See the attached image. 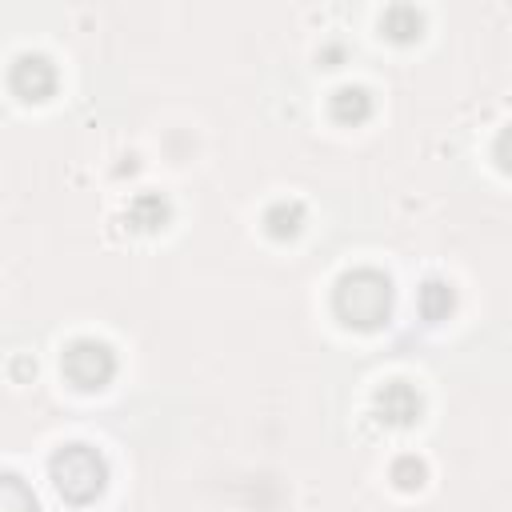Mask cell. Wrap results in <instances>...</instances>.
I'll return each instance as SVG.
<instances>
[{
    "label": "cell",
    "mask_w": 512,
    "mask_h": 512,
    "mask_svg": "<svg viewBox=\"0 0 512 512\" xmlns=\"http://www.w3.org/2000/svg\"><path fill=\"white\" fill-rule=\"evenodd\" d=\"M332 308L348 328H380L392 308V284L376 268H352L336 280Z\"/></svg>",
    "instance_id": "1"
},
{
    "label": "cell",
    "mask_w": 512,
    "mask_h": 512,
    "mask_svg": "<svg viewBox=\"0 0 512 512\" xmlns=\"http://www.w3.org/2000/svg\"><path fill=\"white\" fill-rule=\"evenodd\" d=\"M52 484L64 500L72 504H88L104 492V480H108V468H104V456L88 444H68L52 456Z\"/></svg>",
    "instance_id": "2"
},
{
    "label": "cell",
    "mask_w": 512,
    "mask_h": 512,
    "mask_svg": "<svg viewBox=\"0 0 512 512\" xmlns=\"http://www.w3.org/2000/svg\"><path fill=\"white\" fill-rule=\"evenodd\" d=\"M60 372L76 384V388H104L116 372V356L104 340H92V336H80L64 348L60 356Z\"/></svg>",
    "instance_id": "3"
},
{
    "label": "cell",
    "mask_w": 512,
    "mask_h": 512,
    "mask_svg": "<svg viewBox=\"0 0 512 512\" xmlns=\"http://www.w3.org/2000/svg\"><path fill=\"white\" fill-rule=\"evenodd\" d=\"M8 84H12V92L24 96V100H44V96L56 88V68H52L48 56L24 52V56H16V64H12Z\"/></svg>",
    "instance_id": "4"
},
{
    "label": "cell",
    "mask_w": 512,
    "mask_h": 512,
    "mask_svg": "<svg viewBox=\"0 0 512 512\" xmlns=\"http://www.w3.org/2000/svg\"><path fill=\"white\" fill-rule=\"evenodd\" d=\"M376 412H380V420H388V424H412V420L420 416V396H416L412 384L392 380V384H384V388L376 392Z\"/></svg>",
    "instance_id": "5"
},
{
    "label": "cell",
    "mask_w": 512,
    "mask_h": 512,
    "mask_svg": "<svg viewBox=\"0 0 512 512\" xmlns=\"http://www.w3.org/2000/svg\"><path fill=\"white\" fill-rule=\"evenodd\" d=\"M368 112H372V100H368V92H364V88L344 84V88H336V92H332V116H336V120H344V124L352 120V124H356V120H364Z\"/></svg>",
    "instance_id": "6"
},
{
    "label": "cell",
    "mask_w": 512,
    "mask_h": 512,
    "mask_svg": "<svg viewBox=\"0 0 512 512\" xmlns=\"http://www.w3.org/2000/svg\"><path fill=\"white\" fill-rule=\"evenodd\" d=\"M264 224H268V232H272L276 240H288V236H296V232H300V224H304V208H300V204L280 200V204H272V208H268Z\"/></svg>",
    "instance_id": "7"
},
{
    "label": "cell",
    "mask_w": 512,
    "mask_h": 512,
    "mask_svg": "<svg viewBox=\"0 0 512 512\" xmlns=\"http://www.w3.org/2000/svg\"><path fill=\"white\" fill-rule=\"evenodd\" d=\"M384 32H388L392 40H412V36H420V12L408 8V4L388 8V12H384Z\"/></svg>",
    "instance_id": "8"
},
{
    "label": "cell",
    "mask_w": 512,
    "mask_h": 512,
    "mask_svg": "<svg viewBox=\"0 0 512 512\" xmlns=\"http://www.w3.org/2000/svg\"><path fill=\"white\" fill-rule=\"evenodd\" d=\"M420 312H424L428 320L448 316V312H452V288H448L444 280H428V284L420 288Z\"/></svg>",
    "instance_id": "9"
},
{
    "label": "cell",
    "mask_w": 512,
    "mask_h": 512,
    "mask_svg": "<svg viewBox=\"0 0 512 512\" xmlns=\"http://www.w3.org/2000/svg\"><path fill=\"white\" fill-rule=\"evenodd\" d=\"M164 220H168V204H164L160 196L144 192V196L132 200V224H136V228H160Z\"/></svg>",
    "instance_id": "10"
},
{
    "label": "cell",
    "mask_w": 512,
    "mask_h": 512,
    "mask_svg": "<svg viewBox=\"0 0 512 512\" xmlns=\"http://www.w3.org/2000/svg\"><path fill=\"white\" fill-rule=\"evenodd\" d=\"M0 508H4V512H36V500H32V492L20 484V476H4Z\"/></svg>",
    "instance_id": "11"
},
{
    "label": "cell",
    "mask_w": 512,
    "mask_h": 512,
    "mask_svg": "<svg viewBox=\"0 0 512 512\" xmlns=\"http://www.w3.org/2000/svg\"><path fill=\"white\" fill-rule=\"evenodd\" d=\"M392 480H396L400 488H420V484H424V464H420L416 456H400L396 468H392Z\"/></svg>",
    "instance_id": "12"
},
{
    "label": "cell",
    "mask_w": 512,
    "mask_h": 512,
    "mask_svg": "<svg viewBox=\"0 0 512 512\" xmlns=\"http://www.w3.org/2000/svg\"><path fill=\"white\" fill-rule=\"evenodd\" d=\"M492 156H496V164L504 168V172H512V124L496 136V148H492Z\"/></svg>",
    "instance_id": "13"
}]
</instances>
